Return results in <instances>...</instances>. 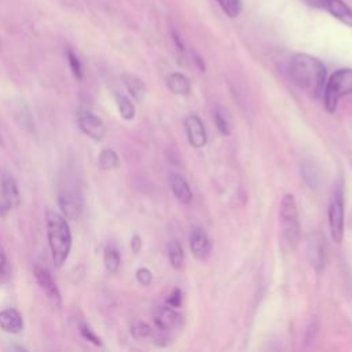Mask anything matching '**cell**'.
<instances>
[{
    "label": "cell",
    "mask_w": 352,
    "mask_h": 352,
    "mask_svg": "<svg viewBox=\"0 0 352 352\" xmlns=\"http://www.w3.org/2000/svg\"><path fill=\"white\" fill-rule=\"evenodd\" d=\"M289 74L293 82L314 98L323 94L326 81V67L308 54H296L289 65Z\"/></svg>",
    "instance_id": "cell-1"
},
{
    "label": "cell",
    "mask_w": 352,
    "mask_h": 352,
    "mask_svg": "<svg viewBox=\"0 0 352 352\" xmlns=\"http://www.w3.org/2000/svg\"><path fill=\"white\" fill-rule=\"evenodd\" d=\"M47 238L55 267H62L72 249V232L67 219L58 212L47 210Z\"/></svg>",
    "instance_id": "cell-2"
},
{
    "label": "cell",
    "mask_w": 352,
    "mask_h": 352,
    "mask_svg": "<svg viewBox=\"0 0 352 352\" xmlns=\"http://www.w3.org/2000/svg\"><path fill=\"white\" fill-rule=\"evenodd\" d=\"M279 216L282 223V245L287 249H294L300 241V223L297 204L292 194L283 195Z\"/></svg>",
    "instance_id": "cell-3"
},
{
    "label": "cell",
    "mask_w": 352,
    "mask_h": 352,
    "mask_svg": "<svg viewBox=\"0 0 352 352\" xmlns=\"http://www.w3.org/2000/svg\"><path fill=\"white\" fill-rule=\"evenodd\" d=\"M352 94V69H340L334 72L323 88V106L329 113H334L338 100Z\"/></svg>",
    "instance_id": "cell-4"
},
{
    "label": "cell",
    "mask_w": 352,
    "mask_h": 352,
    "mask_svg": "<svg viewBox=\"0 0 352 352\" xmlns=\"http://www.w3.org/2000/svg\"><path fill=\"white\" fill-rule=\"evenodd\" d=\"M329 226L331 238L336 243H341L344 236V190L342 184H337L329 204Z\"/></svg>",
    "instance_id": "cell-5"
},
{
    "label": "cell",
    "mask_w": 352,
    "mask_h": 352,
    "mask_svg": "<svg viewBox=\"0 0 352 352\" xmlns=\"http://www.w3.org/2000/svg\"><path fill=\"white\" fill-rule=\"evenodd\" d=\"M58 206L67 220H77L82 213V197L78 190L65 187L58 192Z\"/></svg>",
    "instance_id": "cell-6"
},
{
    "label": "cell",
    "mask_w": 352,
    "mask_h": 352,
    "mask_svg": "<svg viewBox=\"0 0 352 352\" xmlns=\"http://www.w3.org/2000/svg\"><path fill=\"white\" fill-rule=\"evenodd\" d=\"M77 124L78 128L84 132V135L96 142H100L107 133V128L103 120L89 110L81 109L77 111Z\"/></svg>",
    "instance_id": "cell-7"
},
{
    "label": "cell",
    "mask_w": 352,
    "mask_h": 352,
    "mask_svg": "<svg viewBox=\"0 0 352 352\" xmlns=\"http://www.w3.org/2000/svg\"><path fill=\"white\" fill-rule=\"evenodd\" d=\"M33 272H34V278H36L38 286L41 287V290L47 294V297L51 300V302L54 305L59 307L62 302V296H60V292H59L51 272L48 271V268L41 264H36Z\"/></svg>",
    "instance_id": "cell-8"
},
{
    "label": "cell",
    "mask_w": 352,
    "mask_h": 352,
    "mask_svg": "<svg viewBox=\"0 0 352 352\" xmlns=\"http://www.w3.org/2000/svg\"><path fill=\"white\" fill-rule=\"evenodd\" d=\"M190 249L198 260H206L212 253V242L202 227H194L190 232Z\"/></svg>",
    "instance_id": "cell-9"
},
{
    "label": "cell",
    "mask_w": 352,
    "mask_h": 352,
    "mask_svg": "<svg viewBox=\"0 0 352 352\" xmlns=\"http://www.w3.org/2000/svg\"><path fill=\"white\" fill-rule=\"evenodd\" d=\"M184 128H186V133H187V139L190 142V144L192 147H204L206 144V132H205V126L204 122L201 121V118L195 114H190L186 120H184Z\"/></svg>",
    "instance_id": "cell-10"
},
{
    "label": "cell",
    "mask_w": 352,
    "mask_h": 352,
    "mask_svg": "<svg viewBox=\"0 0 352 352\" xmlns=\"http://www.w3.org/2000/svg\"><path fill=\"white\" fill-rule=\"evenodd\" d=\"M153 319L157 326V329L162 331H168L175 329L180 322V315L177 314L176 308L170 305H162L157 307L153 312Z\"/></svg>",
    "instance_id": "cell-11"
},
{
    "label": "cell",
    "mask_w": 352,
    "mask_h": 352,
    "mask_svg": "<svg viewBox=\"0 0 352 352\" xmlns=\"http://www.w3.org/2000/svg\"><path fill=\"white\" fill-rule=\"evenodd\" d=\"M326 241L320 236V235H314V238H311L308 241V258L312 264L314 268H316L318 271H320L324 265L326 261Z\"/></svg>",
    "instance_id": "cell-12"
},
{
    "label": "cell",
    "mask_w": 352,
    "mask_h": 352,
    "mask_svg": "<svg viewBox=\"0 0 352 352\" xmlns=\"http://www.w3.org/2000/svg\"><path fill=\"white\" fill-rule=\"evenodd\" d=\"M1 197L4 204L11 208H18L21 205V194L15 179L11 175H4L1 177Z\"/></svg>",
    "instance_id": "cell-13"
},
{
    "label": "cell",
    "mask_w": 352,
    "mask_h": 352,
    "mask_svg": "<svg viewBox=\"0 0 352 352\" xmlns=\"http://www.w3.org/2000/svg\"><path fill=\"white\" fill-rule=\"evenodd\" d=\"M0 329L6 333L18 334L23 329V319L21 312L14 308L0 311Z\"/></svg>",
    "instance_id": "cell-14"
},
{
    "label": "cell",
    "mask_w": 352,
    "mask_h": 352,
    "mask_svg": "<svg viewBox=\"0 0 352 352\" xmlns=\"http://www.w3.org/2000/svg\"><path fill=\"white\" fill-rule=\"evenodd\" d=\"M324 8L341 23L352 28V8L342 0H324Z\"/></svg>",
    "instance_id": "cell-15"
},
{
    "label": "cell",
    "mask_w": 352,
    "mask_h": 352,
    "mask_svg": "<svg viewBox=\"0 0 352 352\" xmlns=\"http://www.w3.org/2000/svg\"><path fill=\"white\" fill-rule=\"evenodd\" d=\"M169 183H170V188H172L175 197L180 202H183V204L191 202L192 192H191V188H190L188 183L186 182V179L183 176H180L179 173H172L170 179H169Z\"/></svg>",
    "instance_id": "cell-16"
},
{
    "label": "cell",
    "mask_w": 352,
    "mask_h": 352,
    "mask_svg": "<svg viewBox=\"0 0 352 352\" xmlns=\"http://www.w3.org/2000/svg\"><path fill=\"white\" fill-rule=\"evenodd\" d=\"M122 82H124V85L126 87L129 95H131L135 100L140 102V100L144 99V96H146V94H147V88H146V84H144L138 76L125 73V74H122Z\"/></svg>",
    "instance_id": "cell-17"
},
{
    "label": "cell",
    "mask_w": 352,
    "mask_h": 352,
    "mask_svg": "<svg viewBox=\"0 0 352 352\" xmlns=\"http://www.w3.org/2000/svg\"><path fill=\"white\" fill-rule=\"evenodd\" d=\"M166 87L176 95H187L190 92V80L182 73H172L166 77Z\"/></svg>",
    "instance_id": "cell-18"
},
{
    "label": "cell",
    "mask_w": 352,
    "mask_h": 352,
    "mask_svg": "<svg viewBox=\"0 0 352 352\" xmlns=\"http://www.w3.org/2000/svg\"><path fill=\"white\" fill-rule=\"evenodd\" d=\"M301 173L302 177L305 180V183L311 187V188H316L320 183V173L318 166L314 164V161L311 160H305L301 164Z\"/></svg>",
    "instance_id": "cell-19"
},
{
    "label": "cell",
    "mask_w": 352,
    "mask_h": 352,
    "mask_svg": "<svg viewBox=\"0 0 352 352\" xmlns=\"http://www.w3.org/2000/svg\"><path fill=\"white\" fill-rule=\"evenodd\" d=\"M103 263H104V268L109 274H114V272L118 271L120 264H121V257H120V252L116 246L107 245L104 248Z\"/></svg>",
    "instance_id": "cell-20"
},
{
    "label": "cell",
    "mask_w": 352,
    "mask_h": 352,
    "mask_svg": "<svg viewBox=\"0 0 352 352\" xmlns=\"http://www.w3.org/2000/svg\"><path fill=\"white\" fill-rule=\"evenodd\" d=\"M11 113H18V116L15 114L14 118L15 121L26 131H30L32 125H33V121H32V116H30V111L28 109V106L25 104V102H18L15 106H12V110Z\"/></svg>",
    "instance_id": "cell-21"
},
{
    "label": "cell",
    "mask_w": 352,
    "mask_h": 352,
    "mask_svg": "<svg viewBox=\"0 0 352 352\" xmlns=\"http://www.w3.org/2000/svg\"><path fill=\"white\" fill-rule=\"evenodd\" d=\"M99 168L103 170H111L114 168L118 166L120 164V158L117 155V153L113 148H104L100 151L99 154Z\"/></svg>",
    "instance_id": "cell-22"
},
{
    "label": "cell",
    "mask_w": 352,
    "mask_h": 352,
    "mask_svg": "<svg viewBox=\"0 0 352 352\" xmlns=\"http://www.w3.org/2000/svg\"><path fill=\"white\" fill-rule=\"evenodd\" d=\"M168 258L170 265L175 270H180L183 267V261H184V253H183V248L180 246V243L177 241H172L169 243L168 248Z\"/></svg>",
    "instance_id": "cell-23"
},
{
    "label": "cell",
    "mask_w": 352,
    "mask_h": 352,
    "mask_svg": "<svg viewBox=\"0 0 352 352\" xmlns=\"http://www.w3.org/2000/svg\"><path fill=\"white\" fill-rule=\"evenodd\" d=\"M116 102H117V106H118L120 116L125 121H131L135 117V106H133V103L126 96L120 95V94L116 95Z\"/></svg>",
    "instance_id": "cell-24"
},
{
    "label": "cell",
    "mask_w": 352,
    "mask_h": 352,
    "mask_svg": "<svg viewBox=\"0 0 352 352\" xmlns=\"http://www.w3.org/2000/svg\"><path fill=\"white\" fill-rule=\"evenodd\" d=\"M223 12L230 18H236L242 11L241 0H216Z\"/></svg>",
    "instance_id": "cell-25"
},
{
    "label": "cell",
    "mask_w": 352,
    "mask_h": 352,
    "mask_svg": "<svg viewBox=\"0 0 352 352\" xmlns=\"http://www.w3.org/2000/svg\"><path fill=\"white\" fill-rule=\"evenodd\" d=\"M131 334L138 340L148 338L153 336V329L148 323H146L143 320H136L131 326Z\"/></svg>",
    "instance_id": "cell-26"
},
{
    "label": "cell",
    "mask_w": 352,
    "mask_h": 352,
    "mask_svg": "<svg viewBox=\"0 0 352 352\" xmlns=\"http://www.w3.org/2000/svg\"><path fill=\"white\" fill-rule=\"evenodd\" d=\"M66 58H67V63H69V67H70V70H72L73 76H74L76 78L81 80L84 73H82V65H81V62H80L78 56L74 54V51L67 50V52H66Z\"/></svg>",
    "instance_id": "cell-27"
},
{
    "label": "cell",
    "mask_w": 352,
    "mask_h": 352,
    "mask_svg": "<svg viewBox=\"0 0 352 352\" xmlns=\"http://www.w3.org/2000/svg\"><path fill=\"white\" fill-rule=\"evenodd\" d=\"M214 122L221 135H230L231 132V124L228 118L221 113V110H216L214 113Z\"/></svg>",
    "instance_id": "cell-28"
},
{
    "label": "cell",
    "mask_w": 352,
    "mask_h": 352,
    "mask_svg": "<svg viewBox=\"0 0 352 352\" xmlns=\"http://www.w3.org/2000/svg\"><path fill=\"white\" fill-rule=\"evenodd\" d=\"M8 276H10V264L3 248L0 246V282L6 280Z\"/></svg>",
    "instance_id": "cell-29"
},
{
    "label": "cell",
    "mask_w": 352,
    "mask_h": 352,
    "mask_svg": "<svg viewBox=\"0 0 352 352\" xmlns=\"http://www.w3.org/2000/svg\"><path fill=\"white\" fill-rule=\"evenodd\" d=\"M80 333H81V336H82L85 340L94 342L95 345H102L100 338H99L87 324H80Z\"/></svg>",
    "instance_id": "cell-30"
},
{
    "label": "cell",
    "mask_w": 352,
    "mask_h": 352,
    "mask_svg": "<svg viewBox=\"0 0 352 352\" xmlns=\"http://www.w3.org/2000/svg\"><path fill=\"white\" fill-rule=\"evenodd\" d=\"M136 279H138V282H139L142 286H148V285L151 283L153 275H151V272H150L147 268L142 267V268H139V270L136 271Z\"/></svg>",
    "instance_id": "cell-31"
},
{
    "label": "cell",
    "mask_w": 352,
    "mask_h": 352,
    "mask_svg": "<svg viewBox=\"0 0 352 352\" xmlns=\"http://www.w3.org/2000/svg\"><path fill=\"white\" fill-rule=\"evenodd\" d=\"M166 302H168V305H170L173 308H179L182 305V292H180V289H175L169 294Z\"/></svg>",
    "instance_id": "cell-32"
},
{
    "label": "cell",
    "mask_w": 352,
    "mask_h": 352,
    "mask_svg": "<svg viewBox=\"0 0 352 352\" xmlns=\"http://www.w3.org/2000/svg\"><path fill=\"white\" fill-rule=\"evenodd\" d=\"M131 248L133 250V253H139L142 249V239L139 235H133L131 239Z\"/></svg>",
    "instance_id": "cell-33"
},
{
    "label": "cell",
    "mask_w": 352,
    "mask_h": 352,
    "mask_svg": "<svg viewBox=\"0 0 352 352\" xmlns=\"http://www.w3.org/2000/svg\"><path fill=\"white\" fill-rule=\"evenodd\" d=\"M0 143H1V138H0Z\"/></svg>",
    "instance_id": "cell-34"
}]
</instances>
